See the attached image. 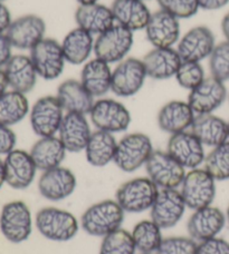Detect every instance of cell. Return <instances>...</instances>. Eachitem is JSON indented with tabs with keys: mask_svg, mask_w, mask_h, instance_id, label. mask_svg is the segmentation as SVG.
<instances>
[{
	"mask_svg": "<svg viewBox=\"0 0 229 254\" xmlns=\"http://www.w3.org/2000/svg\"><path fill=\"white\" fill-rule=\"evenodd\" d=\"M124 221V211L116 201L105 199L95 203L81 217V226L92 237H107L121 229Z\"/></svg>",
	"mask_w": 229,
	"mask_h": 254,
	"instance_id": "cell-1",
	"label": "cell"
},
{
	"mask_svg": "<svg viewBox=\"0 0 229 254\" xmlns=\"http://www.w3.org/2000/svg\"><path fill=\"white\" fill-rule=\"evenodd\" d=\"M38 232L55 242H67L75 238L80 225L71 212L57 207H44L35 217Z\"/></svg>",
	"mask_w": 229,
	"mask_h": 254,
	"instance_id": "cell-2",
	"label": "cell"
},
{
	"mask_svg": "<svg viewBox=\"0 0 229 254\" xmlns=\"http://www.w3.org/2000/svg\"><path fill=\"white\" fill-rule=\"evenodd\" d=\"M158 193L159 188L149 178H136L117 189L115 201L124 212L142 213L151 210Z\"/></svg>",
	"mask_w": 229,
	"mask_h": 254,
	"instance_id": "cell-3",
	"label": "cell"
},
{
	"mask_svg": "<svg viewBox=\"0 0 229 254\" xmlns=\"http://www.w3.org/2000/svg\"><path fill=\"white\" fill-rule=\"evenodd\" d=\"M152 153L153 145L148 135L143 133L127 134L117 142L113 162L121 171L131 173L145 165Z\"/></svg>",
	"mask_w": 229,
	"mask_h": 254,
	"instance_id": "cell-4",
	"label": "cell"
},
{
	"mask_svg": "<svg viewBox=\"0 0 229 254\" xmlns=\"http://www.w3.org/2000/svg\"><path fill=\"white\" fill-rule=\"evenodd\" d=\"M133 43V31L115 24L98 36L94 44L95 57L108 64H118L125 60Z\"/></svg>",
	"mask_w": 229,
	"mask_h": 254,
	"instance_id": "cell-5",
	"label": "cell"
},
{
	"mask_svg": "<svg viewBox=\"0 0 229 254\" xmlns=\"http://www.w3.org/2000/svg\"><path fill=\"white\" fill-rule=\"evenodd\" d=\"M180 193L191 210L210 206L216 196V180L205 169L191 170L183 179Z\"/></svg>",
	"mask_w": 229,
	"mask_h": 254,
	"instance_id": "cell-6",
	"label": "cell"
},
{
	"mask_svg": "<svg viewBox=\"0 0 229 254\" xmlns=\"http://www.w3.org/2000/svg\"><path fill=\"white\" fill-rule=\"evenodd\" d=\"M0 231L11 243H21L30 237L33 220L28 205L22 201L4 204L0 214Z\"/></svg>",
	"mask_w": 229,
	"mask_h": 254,
	"instance_id": "cell-7",
	"label": "cell"
},
{
	"mask_svg": "<svg viewBox=\"0 0 229 254\" xmlns=\"http://www.w3.org/2000/svg\"><path fill=\"white\" fill-rule=\"evenodd\" d=\"M148 178L161 189L181 187L186 176V169L168 152L153 151L145 163Z\"/></svg>",
	"mask_w": 229,
	"mask_h": 254,
	"instance_id": "cell-8",
	"label": "cell"
},
{
	"mask_svg": "<svg viewBox=\"0 0 229 254\" xmlns=\"http://www.w3.org/2000/svg\"><path fill=\"white\" fill-rule=\"evenodd\" d=\"M30 60L39 77L54 80L63 74L66 60L62 44L53 38H44L30 51Z\"/></svg>",
	"mask_w": 229,
	"mask_h": 254,
	"instance_id": "cell-9",
	"label": "cell"
},
{
	"mask_svg": "<svg viewBox=\"0 0 229 254\" xmlns=\"http://www.w3.org/2000/svg\"><path fill=\"white\" fill-rule=\"evenodd\" d=\"M92 123L99 130L121 133L131 124V114L122 103L111 98H102L94 103L90 112Z\"/></svg>",
	"mask_w": 229,
	"mask_h": 254,
	"instance_id": "cell-10",
	"label": "cell"
},
{
	"mask_svg": "<svg viewBox=\"0 0 229 254\" xmlns=\"http://www.w3.org/2000/svg\"><path fill=\"white\" fill-rule=\"evenodd\" d=\"M64 108L56 96H44L30 110V125L39 137L55 136L64 120Z\"/></svg>",
	"mask_w": 229,
	"mask_h": 254,
	"instance_id": "cell-11",
	"label": "cell"
},
{
	"mask_svg": "<svg viewBox=\"0 0 229 254\" xmlns=\"http://www.w3.org/2000/svg\"><path fill=\"white\" fill-rule=\"evenodd\" d=\"M148 77L142 60L125 58L112 72L111 90L120 97H131L139 93Z\"/></svg>",
	"mask_w": 229,
	"mask_h": 254,
	"instance_id": "cell-12",
	"label": "cell"
},
{
	"mask_svg": "<svg viewBox=\"0 0 229 254\" xmlns=\"http://www.w3.org/2000/svg\"><path fill=\"white\" fill-rule=\"evenodd\" d=\"M4 34L12 47L31 51L45 38L46 22L37 15H25L12 20Z\"/></svg>",
	"mask_w": 229,
	"mask_h": 254,
	"instance_id": "cell-13",
	"label": "cell"
},
{
	"mask_svg": "<svg viewBox=\"0 0 229 254\" xmlns=\"http://www.w3.org/2000/svg\"><path fill=\"white\" fill-rule=\"evenodd\" d=\"M186 207L180 190L161 189L151 207V220L161 229H171L179 223L185 214Z\"/></svg>",
	"mask_w": 229,
	"mask_h": 254,
	"instance_id": "cell-14",
	"label": "cell"
},
{
	"mask_svg": "<svg viewBox=\"0 0 229 254\" xmlns=\"http://www.w3.org/2000/svg\"><path fill=\"white\" fill-rule=\"evenodd\" d=\"M227 97L225 83L210 76L206 77L203 83L190 90L188 104L196 115L213 114L225 103Z\"/></svg>",
	"mask_w": 229,
	"mask_h": 254,
	"instance_id": "cell-15",
	"label": "cell"
},
{
	"mask_svg": "<svg viewBox=\"0 0 229 254\" xmlns=\"http://www.w3.org/2000/svg\"><path fill=\"white\" fill-rule=\"evenodd\" d=\"M216 46L215 35L206 26H197L182 36L178 42L177 51L182 62L200 63L209 58Z\"/></svg>",
	"mask_w": 229,
	"mask_h": 254,
	"instance_id": "cell-16",
	"label": "cell"
},
{
	"mask_svg": "<svg viewBox=\"0 0 229 254\" xmlns=\"http://www.w3.org/2000/svg\"><path fill=\"white\" fill-rule=\"evenodd\" d=\"M167 152L185 169H198L199 165L205 163L204 144L191 131L186 130L171 135Z\"/></svg>",
	"mask_w": 229,
	"mask_h": 254,
	"instance_id": "cell-17",
	"label": "cell"
},
{
	"mask_svg": "<svg viewBox=\"0 0 229 254\" xmlns=\"http://www.w3.org/2000/svg\"><path fill=\"white\" fill-rule=\"evenodd\" d=\"M145 34L154 48H171L180 40L179 19L160 9L151 15Z\"/></svg>",
	"mask_w": 229,
	"mask_h": 254,
	"instance_id": "cell-18",
	"label": "cell"
},
{
	"mask_svg": "<svg viewBox=\"0 0 229 254\" xmlns=\"http://www.w3.org/2000/svg\"><path fill=\"white\" fill-rule=\"evenodd\" d=\"M4 179L9 187L15 190H25L34 182L37 167L30 154L22 149H13L6 155Z\"/></svg>",
	"mask_w": 229,
	"mask_h": 254,
	"instance_id": "cell-19",
	"label": "cell"
},
{
	"mask_svg": "<svg viewBox=\"0 0 229 254\" xmlns=\"http://www.w3.org/2000/svg\"><path fill=\"white\" fill-rule=\"evenodd\" d=\"M76 189V178L67 167L58 166L45 171L38 181L40 195L52 202H59L71 196Z\"/></svg>",
	"mask_w": 229,
	"mask_h": 254,
	"instance_id": "cell-20",
	"label": "cell"
},
{
	"mask_svg": "<svg viewBox=\"0 0 229 254\" xmlns=\"http://www.w3.org/2000/svg\"><path fill=\"white\" fill-rule=\"evenodd\" d=\"M226 221V215L218 207L206 206L194 212L188 221L187 230L190 238L203 242L216 238L225 228Z\"/></svg>",
	"mask_w": 229,
	"mask_h": 254,
	"instance_id": "cell-21",
	"label": "cell"
},
{
	"mask_svg": "<svg viewBox=\"0 0 229 254\" xmlns=\"http://www.w3.org/2000/svg\"><path fill=\"white\" fill-rule=\"evenodd\" d=\"M58 134V137L67 152L79 153L85 151L92 131L89 121L84 114L66 113L59 127Z\"/></svg>",
	"mask_w": 229,
	"mask_h": 254,
	"instance_id": "cell-22",
	"label": "cell"
},
{
	"mask_svg": "<svg viewBox=\"0 0 229 254\" xmlns=\"http://www.w3.org/2000/svg\"><path fill=\"white\" fill-rule=\"evenodd\" d=\"M8 85L12 90L21 94L31 92L37 83L38 74L29 56L12 55L3 67Z\"/></svg>",
	"mask_w": 229,
	"mask_h": 254,
	"instance_id": "cell-23",
	"label": "cell"
},
{
	"mask_svg": "<svg viewBox=\"0 0 229 254\" xmlns=\"http://www.w3.org/2000/svg\"><path fill=\"white\" fill-rule=\"evenodd\" d=\"M146 75L153 79L163 80L176 76L182 63L177 49L153 48L142 60Z\"/></svg>",
	"mask_w": 229,
	"mask_h": 254,
	"instance_id": "cell-24",
	"label": "cell"
},
{
	"mask_svg": "<svg viewBox=\"0 0 229 254\" xmlns=\"http://www.w3.org/2000/svg\"><path fill=\"white\" fill-rule=\"evenodd\" d=\"M77 27L92 35H101L116 24L111 7L102 3L80 4L75 11Z\"/></svg>",
	"mask_w": 229,
	"mask_h": 254,
	"instance_id": "cell-25",
	"label": "cell"
},
{
	"mask_svg": "<svg viewBox=\"0 0 229 254\" xmlns=\"http://www.w3.org/2000/svg\"><path fill=\"white\" fill-rule=\"evenodd\" d=\"M190 131L204 146L214 148L229 140V123L214 114L196 115Z\"/></svg>",
	"mask_w": 229,
	"mask_h": 254,
	"instance_id": "cell-26",
	"label": "cell"
},
{
	"mask_svg": "<svg viewBox=\"0 0 229 254\" xmlns=\"http://www.w3.org/2000/svg\"><path fill=\"white\" fill-rule=\"evenodd\" d=\"M195 117V112L188 102L171 101L159 111L158 125L160 129L173 135L190 128Z\"/></svg>",
	"mask_w": 229,
	"mask_h": 254,
	"instance_id": "cell-27",
	"label": "cell"
},
{
	"mask_svg": "<svg viewBox=\"0 0 229 254\" xmlns=\"http://www.w3.org/2000/svg\"><path fill=\"white\" fill-rule=\"evenodd\" d=\"M111 9L116 24L131 31L145 29L152 15L142 0H114Z\"/></svg>",
	"mask_w": 229,
	"mask_h": 254,
	"instance_id": "cell-28",
	"label": "cell"
},
{
	"mask_svg": "<svg viewBox=\"0 0 229 254\" xmlns=\"http://www.w3.org/2000/svg\"><path fill=\"white\" fill-rule=\"evenodd\" d=\"M59 103L67 113L90 114L94 105V97L88 92L81 80L67 79L58 86L57 95Z\"/></svg>",
	"mask_w": 229,
	"mask_h": 254,
	"instance_id": "cell-29",
	"label": "cell"
},
{
	"mask_svg": "<svg viewBox=\"0 0 229 254\" xmlns=\"http://www.w3.org/2000/svg\"><path fill=\"white\" fill-rule=\"evenodd\" d=\"M112 72L110 64L95 57L84 65L81 83L93 97H103L111 90Z\"/></svg>",
	"mask_w": 229,
	"mask_h": 254,
	"instance_id": "cell-30",
	"label": "cell"
},
{
	"mask_svg": "<svg viewBox=\"0 0 229 254\" xmlns=\"http://www.w3.org/2000/svg\"><path fill=\"white\" fill-rule=\"evenodd\" d=\"M66 152V148L59 137L48 136L40 137L33 145L29 154L37 170L45 172L61 166L65 160Z\"/></svg>",
	"mask_w": 229,
	"mask_h": 254,
	"instance_id": "cell-31",
	"label": "cell"
},
{
	"mask_svg": "<svg viewBox=\"0 0 229 254\" xmlns=\"http://www.w3.org/2000/svg\"><path fill=\"white\" fill-rule=\"evenodd\" d=\"M94 44L92 34L80 27L72 29L62 42L66 62L72 65H81L85 63L91 56V53L94 52Z\"/></svg>",
	"mask_w": 229,
	"mask_h": 254,
	"instance_id": "cell-32",
	"label": "cell"
},
{
	"mask_svg": "<svg viewBox=\"0 0 229 254\" xmlns=\"http://www.w3.org/2000/svg\"><path fill=\"white\" fill-rule=\"evenodd\" d=\"M117 142L112 133L96 130L92 133L85 148L86 160L92 166L104 167L114 161Z\"/></svg>",
	"mask_w": 229,
	"mask_h": 254,
	"instance_id": "cell-33",
	"label": "cell"
},
{
	"mask_svg": "<svg viewBox=\"0 0 229 254\" xmlns=\"http://www.w3.org/2000/svg\"><path fill=\"white\" fill-rule=\"evenodd\" d=\"M29 113V103L25 94L15 90L0 96V124L12 126L25 119Z\"/></svg>",
	"mask_w": 229,
	"mask_h": 254,
	"instance_id": "cell-34",
	"label": "cell"
},
{
	"mask_svg": "<svg viewBox=\"0 0 229 254\" xmlns=\"http://www.w3.org/2000/svg\"><path fill=\"white\" fill-rule=\"evenodd\" d=\"M161 230L152 220L139 222L131 233L136 250L142 253L157 252L163 240Z\"/></svg>",
	"mask_w": 229,
	"mask_h": 254,
	"instance_id": "cell-35",
	"label": "cell"
},
{
	"mask_svg": "<svg viewBox=\"0 0 229 254\" xmlns=\"http://www.w3.org/2000/svg\"><path fill=\"white\" fill-rule=\"evenodd\" d=\"M205 170L216 181L229 180V140L214 147L206 156Z\"/></svg>",
	"mask_w": 229,
	"mask_h": 254,
	"instance_id": "cell-36",
	"label": "cell"
},
{
	"mask_svg": "<svg viewBox=\"0 0 229 254\" xmlns=\"http://www.w3.org/2000/svg\"><path fill=\"white\" fill-rule=\"evenodd\" d=\"M136 247L132 234L118 229L103 238L100 254H135Z\"/></svg>",
	"mask_w": 229,
	"mask_h": 254,
	"instance_id": "cell-37",
	"label": "cell"
},
{
	"mask_svg": "<svg viewBox=\"0 0 229 254\" xmlns=\"http://www.w3.org/2000/svg\"><path fill=\"white\" fill-rule=\"evenodd\" d=\"M210 74L218 80L226 83L229 80V43L216 44L213 53L209 56Z\"/></svg>",
	"mask_w": 229,
	"mask_h": 254,
	"instance_id": "cell-38",
	"label": "cell"
},
{
	"mask_svg": "<svg viewBox=\"0 0 229 254\" xmlns=\"http://www.w3.org/2000/svg\"><path fill=\"white\" fill-rule=\"evenodd\" d=\"M175 77L178 84L188 90L195 89L206 78L204 67L197 62H182Z\"/></svg>",
	"mask_w": 229,
	"mask_h": 254,
	"instance_id": "cell-39",
	"label": "cell"
},
{
	"mask_svg": "<svg viewBox=\"0 0 229 254\" xmlns=\"http://www.w3.org/2000/svg\"><path fill=\"white\" fill-rule=\"evenodd\" d=\"M198 246L192 238L171 237L162 240L157 254H197Z\"/></svg>",
	"mask_w": 229,
	"mask_h": 254,
	"instance_id": "cell-40",
	"label": "cell"
},
{
	"mask_svg": "<svg viewBox=\"0 0 229 254\" xmlns=\"http://www.w3.org/2000/svg\"><path fill=\"white\" fill-rule=\"evenodd\" d=\"M162 10L171 13L178 19L194 17L199 10L198 0H158Z\"/></svg>",
	"mask_w": 229,
	"mask_h": 254,
	"instance_id": "cell-41",
	"label": "cell"
},
{
	"mask_svg": "<svg viewBox=\"0 0 229 254\" xmlns=\"http://www.w3.org/2000/svg\"><path fill=\"white\" fill-rule=\"evenodd\" d=\"M197 254H229V243L219 238H213L200 242Z\"/></svg>",
	"mask_w": 229,
	"mask_h": 254,
	"instance_id": "cell-42",
	"label": "cell"
},
{
	"mask_svg": "<svg viewBox=\"0 0 229 254\" xmlns=\"http://www.w3.org/2000/svg\"><path fill=\"white\" fill-rule=\"evenodd\" d=\"M17 137L10 127L0 124V155H7L15 149Z\"/></svg>",
	"mask_w": 229,
	"mask_h": 254,
	"instance_id": "cell-43",
	"label": "cell"
},
{
	"mask_svg": "<svg viewBox=\"0 0 229 254\" xmlns=\"http://www.w3.org/2000/svg\"><path fill=\"white\" fill-rule=\"evenodd\" d=\"M11 49L12 46L9 42L7 35L4 33H0V68L4 67V65L11 58Z\"/></svg>",
	"mask_w": 229,
	"mask_h": 254,
	"instance_id": "cell-44",
	"label": "cell"
},
{
	"mask_svg": "<svg viewBox=\"0 0 229 254\" xmlns=\"http://www.w3.org/2000/svg\"><path fill=\"white\" fill-rule=\"evenodd\" d=\"M11 21V13L8 7L2 1H0V33H6Z\"/></svg>",
	"mask_w": 229,
	"mask_h": 254,
	"instance_id": "cell-45",
	"label": "cell"
},
{
	"mask_svg": "<svg viewBox=\"0 0 229 254\" xmlns=\"http://www.w3.org/2000/svg\"><path fill=\"white\" fill-rule=\"evenodd\" d=\"M199 7L204 10H219L229 3V0H198Z\"/></svg>",
	"mask_w": 229,
	"mask_h": 254,
	"instance_id": "cell-46",
	"label": "cell"
},
{
	"mask_svg": "<svg viewBox=\"0 0 229 254\" xmlns=\"http://www.w3.org/2000/svg\"><path fill=\"white\" fill-rule=\"evenodd\" d=\"M222 31L225 36V40L229 43V11L224 16L222 20Z\"/></svg>",
	"mask_w": 229,
	"mask_h": 254,
	"instance_id": "cell-47",
	"label": "cell"
},
{
	"mask_svg": "<svg viewBox=\"0 0 229 254\" xmlns=\"http://www.w3.org/2000/svg\"><path fill=\"white\" fill-rule=\"evenodd\" d=\"M8 80H7V77H6V74H4L3 69H1L0 68V96L3 93L7 92V87H8Z\"/></svg>",
	"mask_w": 229,
	"mask_h": 254,
	"instance_id": "cell-48",
	"label": "cell"
},
{
	"mask_svg": "<svg viewBox=\"0 0 229 254\" xmlns=\"http://www.w3.org/2000/svg\"><path fill=\"white\" fill-rule=\"evenodd\" d=\"M4 183H6V179H4V164L3 161L0 158V189L2 188Z\"/></svg>",
	"mask_w": 229,
	"mask_h": 254,
	"instance_id": "cell-49",
	"label": "cell"
},
{
	"mask_svg": "<svg viewBox=\"0 0 229 254\" xmlns=\"http://www.w3.org/2000/svg\"><path fill=\"white\" fill-rule=\"evenodd\" d=\"M80 4H91V3H96L99 2L100 0H76Z\"/></svg>",
	"mask_w": 229,
	"mask_h": 254,
	"instance_id": "cell-50",
	"label": "cell"
},
{
	"mask_svg": "<svg viewBox=\"0 0 229 254\" xmlns=\"http://www.w3.org/2000/svg\"><path fill=\"white\" fill-rule=\"evenodd\" d=\"M226 220L228 221V223H229V205H228V208H227V213H226Z\"/></svg>",
	"mask_w": 229,
	"mask_h": 254,
	"instance_id": "cell-51",
	"label": "cell"
},
{
	"mask_svg": "<svg viewBox=\"0 0 229 254\" xmlns=\"http://www.w3.org/2000/svg\"><path fill=\"white\" fill-rule=\"evenodd\" d=\"M141 254H152V253H141Z\"/></svg>",
	"mask_w": 229,
	"mask_h": 254,
	"instance_id": "cell-52",
	"label": "cell"
},
{
	"mask_svg": "<svg viewBox=\"0 0 229 254\" xmlns=\"http://www.w3.org/2000/svg\"><path fill=\"white\" fill-rule=\"evenodd\" d=\"M0 1H4V0H0Z\"/></svg>",
	"mask_w": 229,
	"mask_h": 254,
	"instance_id": "cell-53",
	"label": "cell"
},
{
	"mask_svg": "<svg viewBox=\"0 0 229 254\" xmlns=\"http://www.w3.org/2000/svg\"><path fill=\"white\" fill-rule=\"evenodd\" d=\"M228 99H229V95H228Z\"/></svg>",
	"mask_w": 229,
	"mask_h": 254,
	"instance_id": "cell-54",
	"label": "cell"
},
{
	"mask_svg": "<svg viewBox=\"0 0 229 254\" xmlns=\"http://www.w3.org/2000/svg\"><path fill=\"white\" fill-rule=\"evenodd\" d=\"M142 1H144V0H142Z\"/></svg>",
	"mask_w": 229,
	"mask_h": 254,
	"instance_id": "cell-55",
	"label": "cell"
}]
</instances>
